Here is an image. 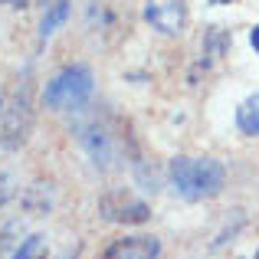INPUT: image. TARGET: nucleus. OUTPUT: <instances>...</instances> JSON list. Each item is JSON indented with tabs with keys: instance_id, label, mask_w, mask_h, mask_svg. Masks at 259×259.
Wrapping results in <instances>:
<instances>
[{
	"instance_id": "423d86ee",
	"label": "nucleus",
	"mask_w": 259,
	"mask_h": 259,
	"mask_svg": "<svg viewBox=\"0 0 259 259\" xmlns=\"http://www.w3.org/2000/svg\"><path fill=\"white\" fill-rule=\"evenodd\" d=\"M66 17H69V0H56V4L43 13V20H39V39H50L53 33L66 23Z\"/></svg>"
},
{
	"instance_id": "f257e3e1",
	"label": "nucleus",
	"mask_w": 259,
	"mask_h": 259,
	"mask_svg": "<svg viewBox=\"0 0 259 259\" xmlns=\"http://www.w3.org/2000/svg\"><path fill=\"white\" fill-rule=\"evenodd\" d=\"M171 187L184 200H210L223 190L227 171L217 158H174L171 161Z\"/></svg>"
},
{
	"instance_id": "6e6552de",
	"label": "nucleus",
	"mask_w": 259,
	"mask_h": 259,
	"mask_svg": "<svg viewBox=\"0 0 259 259\" xmlns=\"http://www.w3.org/2000/svg\"><path fill=\"white\" fill-rule=\"evenodd\" d=\"M13 259H46V236L33 233L13 249Z\"/></svg>"
},
{
	"instance_id": "1a4fd4ad",
	"label": "nucleus",
	"mask_w": 259,
	"mask_h": 259,
	"mask_svg": "<svg viewBox=\"0 0 259 259\" xmlns=\"http://www.w3.org/2000/svg\"><path fill=\"white\" fill-rule=\"evenodd\" d=\"M79 249H82V246H79V243H72V249H66V256H63V259H76V256H79Z\"/></svg>"
},
{
	"instance_id": "ddd939ff",
	"label": "nucleus",
	"mask_w": 259,
	"mask_h": 259,
	"mask_svg": "<svg viewBox=\"0 0 259 259\" xmlns=\"http://www.w3.org/2000/svg\"><path fill=\"white\" fill-rule=\"evenodd\" d=\"M253 259H259V253H256V256H253Z\"/></svg>"
},
{
	"instance_id": "f03ea898",
	"label": "nucleus",
	"mask_w": 259,
	"mask_h": 259,
	"mask_svg": "<svg viewBox=\"0 0 259 259\" xmlns=\"http://www.w3.org/2000/svg\"><path fill=\"white\" fill-rule=\"evenodd\" d=\"M92 89H95V79H92L89 66H82V63L66 66V69H59L46 82L43 105L53 108V112H76V108H82L92 99Z\"/></svg>"
},
{
	"instance_id": "0eeeda50",
	"label": "nucleus",
	"mask_w": 259,
	"mask_h": 259,
	"mask_svg": "<svg viewBox=\"0 0 259 259\" xmlns=\"http://www.w3.org/2000/svg\"><path fill=\"white\" fill-rule=\"evenodd\" d=\"M236 125L243 135H259V92L249 95L240 108H236Z\"/></svg>"
},
{
	"instance_id": "9b49d317",
	"label": "nucleus",
	"mask_w": 259,
	"mask_h": 259,
	"mask_svg": "<svg viewBox=\"0 0 259 259\" xmlns=\"http://www.w3.org/2000/svg\"><path fill=\"white\" fill-rule=\"evenodd\" d=\"M0 4H7V7H26L30 0H0Z\"/></svg>"
},
{
	"instance_id": "9d476101",
	"label": "nucleus",
	"mask_w": 259,
	"mask_h": 259,
	"mask_svg": "<svg viewBox=\"0 0 259 259\" xmlns=\"http://www.w3.org/2000/svg\"><path fill=\"white\" fill-rule=\"evenodd\" d=\"M249 39H253V46H256V53H259V23L253 26V33H249Z\"/></svg>"
},
{
	"instance_id": "7ed1b4c3",
	"label": "nucleus",
	"mask_w": 259,
	"mask_h": 259,
	"mask_svg": "<svg viewBox=\"0 0 259 259\" xmlns=\"http://www.w3.org/2000/svg\"><path fill=\"white\" fill-rule=\"evenodd\" d=\"M99 213L112 223H145L151 217V207L145 200H138L135 194L118 187V190H108L99 200Z\"/></svg>"
},
{
	"instance_id": "20e7f679",
	"label": "nucleus",
	"mask_w": 259,
	"mask_h": 259,
	"mask_svg": "<svg viewBox=\"0 0 259 259\" xmlns=\"http://www.w3.org/2000/svg\"><path fill=\"white\" fill-rule=\"evenodd\" d=\"M161 243L158 236H118L102 249L99 259H158Z\"/></svg>"
},
{
	"instance_id": "f8f14e48",
	"label": "nucleus",
	"mask_w": 259,
	"mask_h": 259,
	"mask_svg": "<svg viewBox=\"0 0 259 259\" xmlns=\"http://www.w3.org/2000/svg\"><path fill=\"white\" fill-rule=\"evenodd\" d=\"M213 4H233V0H213Z\"/></svg>"
},
{
	"instance_id": "39448f33",
	"label": "nucleus",
	"mask_w": 259,
	"mask_h": 259,
	"mask_svg": "<svg viewBox=\"0 0 259 259\" xmlns=\"http://www.w3.org/2000/svg\"><path fill=\"white\" fill-rule=\"evenodd\" d=\"M145 17L151 20L161 33H181V26H184V4L181 0H167V7L148 4Z\"/></svg>"
}]
</instances>
